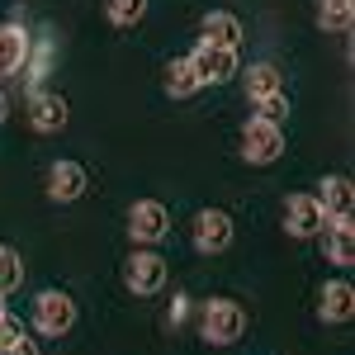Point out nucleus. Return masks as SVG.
<instances>
[{
	"label": "nucleus",
	"mask_w": 355,
	"mask_h": 355,
	"mask_svg": "<svg viewBox=\"0 0 355 355\" xmlns=\"http://www.w3.org/2000/svg\"><path fill=\"white\" fill-rule=\"evenodd\" d=\"M246 331V313L237 299H209L199 308V336L209 346H237Z\"/></svg>",
	"instance_id": "nucleus-1"
},
{
	"label": "nucleus",
	"mask_w": 355,
	"mask_h": 355,
	"mask_svg": "<svg viewBox=\"0 0 355 355\" xmlns=\"http://www.w3.org/2000/svg\"><path fill=\"white\" fill-rule=\"evenodd\" d=\"M123 284H128V294H137V299L162 294L166 289V256H157L152 246H133L128 261H123Z\"/></svg>",
	"instance_id": "nucleus-2"
},
{
	"label": "nucleus",
	"mask_w": 355,
	"mask_h": 355,
	"mask_svg": "<svg viewBox=\"0 0 355 355\" xmlns=\"http://www.w3.org/2000/svg\"><path fill=\"white\" fill-rule=\"evenodd\" d=\"M242 157L251 166H275L279 157H284V128L279 123H270V119H246L242 123Z\"/></svg>",
	"instance_id": "nucleus-3"
},
{
	"label": "nucleus",
	"mask_w": 355,
	"mask_h": 355,
	"mask_svg": "<svg viewBox=\"0 0 355 355\" xmlns=\"http://www.w3.org/2000/svg\"><path fill=\"white\" fill-rule=\"evenodd\" d=\"M33 327L43 331V336H67V331L76 327V299L67 289H43L33 299Z\"/></svg>",
	"instance_id": "nucleus-4"
},
{
	"label": "nucleus",
	"mask_w": 355,
	"mask_h": 355,
	"mask_svg": "<svg viewBox=\"0 0 355 355\" xmlns=\"http://www.w3.org/2000/svg\"><path fill=\"white\" fill-rule=\"evenodd\" d=\"M166 232H171L166 204H157V199H133V209H128V237H133V246H157V242H166Z\"/></svg>",
	"instance_id": "nucleus-5"
},
{
	"label": "nucleus",
	"mask_w": 355,
	"mask_h": 355,
	"mask_svg": "<svg viewBox=\"0 0 355 355\" xmlns=\"http://www.w3.org/2000/svg\"><path fill=\"white\" fill-rule=\"evenodd\" d=\"M190 67L199 85H223L237 76V48H218V43H199L190 53Z\"/></svg>",
	"instance_id": "nucleus-6"
},
{
	"label": "nucleus",
	"mask_w": 355,
	"mask_h": 355,
	"mask_svg": "<svg viewBox=\"0 0 355 355\" xmlns=\"http://www.w3.org/2000/svg\"><path fill=\"white\" fill-rule=\"evenodd\" d=\"M194 251H204V256H218L232 246V214L227 209H199L194 214Z\"/></svg>",
	"instance_id": "nucleus-7"
},
{
	"label": "nucleus",
	"mask_w": 355,
	"mask_h": 355,
	"mask_svg": "<svg viewBox=\"0 0 355 355\" xmlns=\"http://www.w3.org/2000/svg\"><path fill=\"white\" fill-rule=\"evenodd\" d=\"M71 119V105L62 90H33L28 95V128L33 133H62Z\"/></svg>",
	"instance_id": "nucleus-8"
},
{
	"label": "nucleus",
	"mask_w": 355,
	"mask_h": 355,
	"mask_svg": "<svg viewBox=\"0 0 355 355\" xmlns=\"http://www.w3.org/2000/svg\"><path fill=\"white\" fill-rule=\"evenodd\" d=\"M322 227H327V214L318 209L313 194H289V199H284V232H289V237L308 242V237H318Z\"/></svg>",
	"instance_id": "nucleus-9"
},
{
	"label": "nucleus",
	"mask_w": 355,
	"mask_h": 355,
	"mask_svg": "<svg viewBox=\"0 0 355 355\" xmlns=\"http://www.w3.org/2000/svg\"><path fill=\"white\" fill-rule=\"evenodd\" d=\"M90 190V175L81 162H53L48 166V199L53 204H76Z\"/></svg>",
	"instance_id": "nucleus-10"
},
{
	"label": "nucleus",
	"mask_w": 355,
	"mask_h": 355,
	"mask_svg": "<svg viewBox=\"0 0 355 355\" xmlns=\"http://www.w3.org/2000/svg\"><path fill=\"white\" fill-rule=\"evenodd\" d=\"M318 318H322L327 327H341V322L355 318V289L346 279H327V284H322V294H318Z\"/></svg>",
	"instance_id": "nucleus-11"
},
{
	"label": "nucleus",
	"mask_w": 355,
	"mask_h": 355,
	"mask_svg": "<svg viewBox=\"0 0 355 355\" xmlns=\"http://www.w3.org/2000/svg\"><path fill=\"white\" fill-rule=\"evenodd\" d=\"M318 242H322L327 266H351L355 261V227H351V218H327V227L318 232Z\"/></svg>",
	"instance_id": "nucleus-12"
},
{
	"label": "nucleus",
	"mask_w": 355,
	"mask_h": 355,
	"mask_svg": "<svg viewBox=\"0 0 355 355\" xmlns=\"http://www.w3.org/2000/svg\"><path fill=\"white\" fill-rule=\"evenodd\" d=\"M28 48H33V38L24 33V24H0V76H15V71H24L28 62Z\"/></svg>",
	"instance_id": "nucleus-13"
},
{
	"label": "nucleus",
	"mask_w": 355,
	"mask_h": 355,
	"mask_svg": "<svg viewBox=\"0 0 355 355\" xmlns=\"http://www.w3.org/2000/svg\"><path fill=\"white\" fill-rule=\"evenodd\" d=\"M313 199H318V209L327 218H351V209H355V190L346 175H322V185H318Z\"/></svg>",
	"instance_id": "nucleus-14"
},
{
	"label": "nucleus",
	"mask_w": 355,
	"mask_h": 355,
	"mask_svg": "<svg viewBox=\"0 0 355 355\" xmlns=\"http://www.w3.org/2000/svg\"><path fill=\"white\" fill-rule=\"evenodd\" d=\"M199 28H204V43H218V48H237V43L246 38L242 19L227 15V10H209V15L199 19Z\"/></svg>",
	"instance_id": "nucleus-15"
},
{
	"label": "nucleus",
	"mask_w": 355,
	"mask_h": 355,
	"mask_svg": "<svg viewBox=\"0 0 355 355\" xmlns=\"http://www.w3.org/2000/svg\"><path fill=\"white\" fill-rule=\"evenodd\" d=\"M162 85H166V95H171V100H190V95H199V90H204V85H199V76H194V67H190V57L166 62Z\"/></svg>",
	"instance_id": "nucleus-16"
},
{
	"label": "nucleus",
	"mask_w": 355,
	"mask_h": 355,
	"mask_svg": "<svg viewBox=\"0 0 355 355\" xmlns=\"http://www.w3.org/2000/svg\"><path fill=\"white\" fill-rule=\"evenodd\" d=\"M279 90H284V76H279L275 62H251V67H246V100H251V105L266 100V95H279Z\"/></svg>",
	"instance_id": "nucleus-17"
},
{
	"label": "nucleus",
	"mask_w": 355,
	"mask_h": 355,
	"mask_svg": "<svg viewBox=\"0 0 355 355\" xmlns=\"http://www.w3.org/2000/svg\"><path fill=\"white\" fill-rule=\"evenodd\" d=\"M351 24H355L351 0H318V28H327V33H351Z\"/></svg>",
	"instance_id": "nucleus-18"
},
{
	"label": "nucleus",
	"mask_w": 355,
	"mask_h": 355,
	"mask_svg": "<svg viewBox=\"0 0 355 355\" xmlns=\"http://www.w3.org/2000/svg\"><path fill=\"white\" fill-rule=\"evenodd\" d=\"M19 284H24V256L0 242V294H15Z\"/></svg>",
	"instance_id": "nucleus-19"
},
{
	"label": "nucleus",
	"mask_w": 355,
	"mask_h": 355,
	"mask_svg": "<svg viewBox=\"0 0 355 355\" xmlns=\"http://www.w3.org/2000/svg\"><path fill=\"white\" fill-rule=\"evenodd\" d=\"M142 15H147V0H105V19L119 28L142 24Z\"/></svg>",
	"instance_id": "nucleus-20"
},
{
	"label": "nucleus",
	"mask_w": 355,
	"mask_h": 355,
	"mask_svg": "<svg viewBox=\"0 0 355 355\" xmlns=\"http://www.w3.org/2000/svg\"><path fill=\"white\" fill-rule=\"evenodd\" d=\"M48 62H53V43H38V48H28V62H24V71H28V95L33 90H43V76H48Z\"/></svg>",
	"instance_id": "nucleus-21"
},
{
	"label": "nucleus",
	"mask_w": 355,
	"mask_h": 355,
	"mask_svg": "<svg viewBox=\"0 0 355 355\" xmlns=\"http://www.w3.org/2000/svg\"><path fill=\"white\" fill-rule=\"evenodd\" d=\"M24 336H28V331H24V322H19V318H15V313L5 308V313H0V355L10 351V346H19Z\"/></svg>",
	"instance_id": "nucleus-22"
},
{
	"label": "nucleus",
	"mask_w": 355,
	"mask_h": 355,
	"mask_svg": "<svg viewBox=\"0 0 355 355\" xmlns=\"http://www.w3.org/2000/svg\"><path fill=\"white\" fill-rule=\"evenodd\" d=\"M256 110H261V119H270V123H284V119H289V90L256 100Z\"/></svg>",
	"instance_id": "nucleus-23"
},
{
	"label": "nucleus",
	"mask_w": 355,
	"mask_h": 355,
	"mask_svg": "<svg viewBox=\"0 0 355 355\" xmlns=\"http://www.w3.org/2000/svg\"><path fill=\"white\" fill-rule=\"evenodd\" d=\"M185 318H190V299H185V294H175L171 308H166V322H171V327H180Z\"/></svg>",
	"instance_id": "nucleus-24"
},
{
	"label": "nucleus",
	"mask_w": 355,
	"mask_h": 355,
	"mask_svg": "<svg viewBox=\"0 0 355 355\" xmlns=\"http://www.w3.org/2000/svg\"><path fill=\"white\" fill-rule=\"evenodd\" d=\"M5 355H38V341H28V336H24L19 346H10V351H5Z\"/></svg>",
	"instance_id": "nucleus-25"
},
{
	"label": "nucleus",
	"mask_w": 355,
	"mask_h": 355,
	"mask_svg": "<svg viewBox=\"0 0 355 355\" xmlns=\"http://www.w3.org/2000/svg\"><path fill=\"white\" fill-rule=\"evenodd\" d=\"M10 119V100H5V90H0V123Z\"/></svg>",
	"instance_id": "nucleus-26"
},
{
	"label": "nucleus",
	"mask_w": 355,
	"mask_h": 355,
	"mask_svg": "<svg viewBox=\"0 0 355 355\" xmlns=\"http://www.w3.org/2000/svg\"><path fill=\"white\" fill-rule=\"evenodd\" d=\"M0 313H5V294H0Z\"/></svg>",
	"instance_id": "nucleus-27"
}]
</instances>
